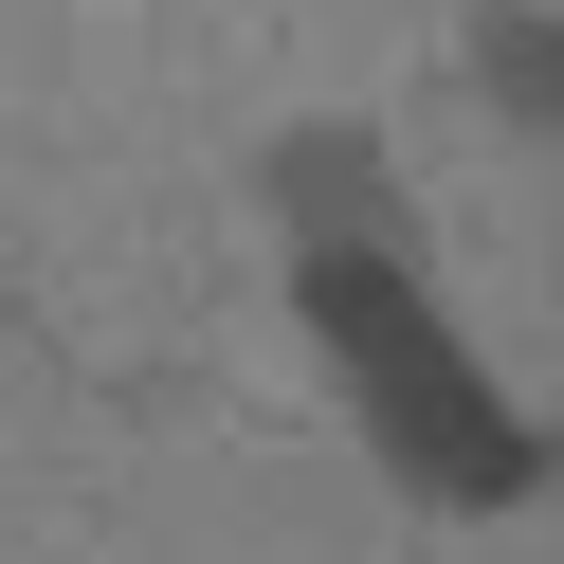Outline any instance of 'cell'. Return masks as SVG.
<instances>
[{
  "instance_id": "7a4b0ae2",
  "label": "cell",
  "mask_w": 564,
  "mask_h": 564,
  "mask_svg": "<svg viewBox=\"0 0 564 564\" xmlns=\"http://www.w3.org/2000/svg\"><path fill=\"white\" fill-rule=\"evenodd\" d=\"M474 91H491L510 128H546V147H564V19H528V0H510V19H474Z\"/></svg>"
},
{
  "instance_id": "6da1fadb",
  "label": "cell",
  "mask_w": 564,
  "mask_h": 564,
  "mask_svg": "<svg viewBox=\"0 0 564 564\" xmlns=\"http://www.w3.org/2000/svg\"><path fill=\"white\" fill-rule=\"evenodd\" d=\"M273 256H292V328L328 346V382L365 401L382 474H401L419 510H528V491H564V437L437 328L419 219H310V237H273Z\"/></svg>"
}]
</instances>
